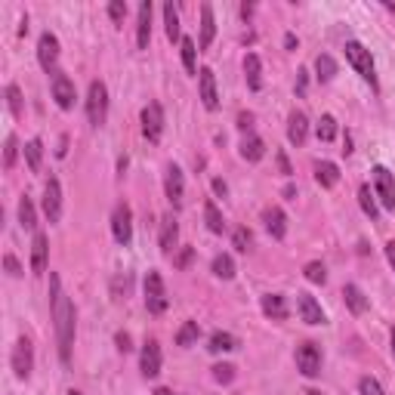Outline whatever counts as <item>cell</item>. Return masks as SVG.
<instances>
[{
    "label": "cell",
    "mask_w": 395,
    "mask_h": 395,
    "mask_svg": "<svg viewBox=\"0 0 395 395\" xmlns=\"http://www.w3.org/2000/svg\"><path fill=\"white\" fill-rule=\"evenodd\" d=\"M49 312H53V324H56L59 358H62V365H69L71 346H74V306H71V300L65 297L59 275H49Z\"/></svg>",
    "instance_id": "cell-1"
},
{
    "label": "cell",
    "mask_w": 395,
    "mask_h": 395,
    "mask_svg": "<svg viewBox=\"0 0 395 395\" xmlns=\"http://www.w3.org/2000/svg\"><path fill=\"white\" fill-rule=\"evenodd\" d=\"M346 59H349L352 69L361 74V81H367L377 90V69H374L371 49H365V44H358V40H349L346 44Z\"/></svg>",
    "instance_id": "cell-2"
},
{
    "label": "cell",
    "mask_w": 395,
    "mask_h": 395,
    "mask_svg": "<svg viewBox=\"0 0 395 395\" xmlns=\"http://www.w3.org/2000/svg\"><path fill=\"white\" fill-rule=\"evenodd\" d=\"M87 117L93 127H102L108 117V90L102 81H93L87 90Z\"/></svg>",
    "instance_id": "cell-3"
},
{
    "label": "cell",
    "mask_w": 395,
    "mask_h": 395,
    "mask_svg": "<svg viewBox=\"0 0 395 395\" xmlns=\"http://www.w3.org/2000/svg\"><path fill=\"white\" fill-rule=\"evenodd\" d=\"M167 290H164V278L161 272H148L146 275V309L151 315H164L167 312Z\"/></svg>",
    "instance_id": "cell-4"
},
{
    "label": "cell",
    "mask_w": 395,
    "mask_h": 395,
    "mask_svg": "<svg viewBox=\"0 0 395 395\" xmlns=\"http://www.w3.org/2000/svg\"><path fill=\"white\" fill-rule=\"evenodd\" d=\"M13 374L19 377V380H28L31 371H35V346H31L28 337H19L13 346Z\"/></svg>",
    "instance_id": "cell-5"
},
{
    "label": "cell",
    "mask_w": 395,
    "mask_h": 395,
    "mask_svg": "<svg viewBox=\"0 0 395 395\" xmlns=\"http://www.w3.org/2000/svg\"><path fill=\"white\" fill-rule=\"evenodd\" d=\"M297 371L309 380L322 374V349L315 343H300L297 346Z\"/></svg>",
    "instance_id": "cell-6"
},
{
    "label": "cell",
    "mask_w": 395,
    "mask_h": 395,
    "mask_svg": "<svg viewBox=\"0 0 395 395\" xmlns=\"http://www.w3.org/2000/svg\"><path fill=\"white\" fill-rule=\"evenodd\" d=\"M112 235L121 247H127L133 241V210L127 204H117L112 213Z\"/></svg>",
    "instance_id": "cell-7"
},
{
    "label": "cell",
    "mask_w": 395,
    "mask_h": 395,
    "mask_svg": "<svg viewBox=\"0 0 395 395\" xmlns=\"http://www.w3.org/2000/svg\"><path fill=\"white\" fill-rule=\"evenodd\" d=\"M371 173H374V189H377V195H380V204L386 210H395V176L389 173V167L377 164Z\"/></svg>",
    "instance_id": "cell-8"
},
{
    "label": "cell",
    "mask_w": 395,
    "mask_h": 395,
    "mask_svg": "<svg viewBox=\"0 0 395 395\" xmlns=\"http://www.w3.org/2000/svg\"><path fill=\"white\" fill-rule=\"evenodd\" d=\"M37 62L40 69H44L47 74H56V62H59V37L49 35V31H44L37 40Z\"/></svg>",
    "instance_id": "cell-9"
},
{
    "label": "cell",
    "mask_w": 395,
    "mask_h": 395,
    "mask_svg": "<svg viewBox=\"0 0 395 395\" xmlns=\"http://www.w3.org/2000/svg\"><path fill=\"white\" fill-rule=\"evenodd\" d=\"M142 133H146L148 142H161L164 133V108L158 102H148L142 108Z\"/></svg>",
    "instance_id": "cell-10"
},
{
    "label": "cell",
    "mask_w": 395,
    "mask_h": 395,
    "mask_svg": "<svg viewBox=\"0 0 395 395\" xmlns=\"http://www.w3.org/2000/svg\"><path fill=\"white\" fill-rule=\"evenodd\" d=\"M164 191H167V201L173 204V210H179V207H182V198H186V179H182V170H179L176 164L167 167Z\"/></svg>",
    "instance_id": "cell-11"
},
{
    "label": "cell",
    "mask_w": 395,
    "mask_h": 395,
    "mask_svg": "<svg viewBox=\"0 0 395 395\" xmlns=\"http://www.w3.org/2000/svg\"><path fill=\"white\" fill-rule=\"evenodd\" d=\"M44 213L49 223H59V216H62V186L56 176H49L44 186Z\"/></svg>",
    "instance_id": "cell-12"
},
{
    "label": "cell",
    "mask_w": 395,
    "mask_h": 395,
    "mask_svg": "<svg viewBox=\"0 0 395 395\" xmlns=\"http://www.w3.org/2000/svg\"><path fill=\"white\" fill-rule=\"evenodd\" d=\"M53 99H56V105L59 108H74V99H78V93H74V83L69 74H62V71H56L53 74Z\"/></svg>",
    "instance_id": "cell-13"
},
{
    "label": "cell",
    "mask_w": 395,
    "mask_h": 395,
    "mask_svg": "<svg viewBox=\"0 0 395 395\" xmlns=\"http://www.w3.org/2000/svg\"><path fill=\"white\" fill-rule=\"evenodd\" d=\"M139 371H142V377H148V380L161 374V346H158V340H148L146 346H142Z\"/></svg>",
    "instance_id": "cell-14"
},
{
    "label": "cell",
    "mask_w": 395,
    "mask_h": 395,
    "mask_svg": "<svg viewBox=\"0 0 395 395\" xmlns=\"http://www.w3.org/2000/svg\"><path fill=\"white\" fill-rule=\"evenodd\" d=\"M198 90H201V102H204L207 112H216L220 108V96H216V78L210 69L198 71Z\"/></svg>",
    "instance_id": "cell-15"
},
{
    "label": "cell",
    "mask_w": 395,
    "mask_h": 395,
    "mask_svg": "<svg viewBox=\"0 0 395 395\" xmlns=\"http://www.w3.org/2000/svg\"><path fill=\"white\" fill-rule=\"evenodd\" d=\"M263 223H266V232L272 235L275 241H281L284 235H288V213H284L281 207H266Z\"/></svg>",
    "instance_id": "cell-16"
},
{
    "label": "cell",
    "mask_w": 395,
    "mask_h": 395,
    "mask_svg": "<svg viewBox=\"0 0 395 395\" xmlns=\"http://www.w3.org/2000/svg\"><path fill=\"white\" fill-rule=\"evenodd\" d=\"M47 254H49V241L44 232H35V241H31V272L44 275L47 272Z\"/></svg>",
    "instance_id": "cell-17"
},
{
    "label": "cell",
    "mask_w": 395,
    "mask_h": 395,
    "mask_svg": "<svg viewBox=\"0 0 395 395\" xmlns=\"http://www.w3.org/2000/svg\"><path fill=\"white\" fill-rule=\"evenodd\" d=\"M297 309H300V318L306 324H324V312H322V306H318L315 297H309V293H297Z\"/></svg>",
    "instance_id": "cell-18"
},
{
    "label": "cell",
    "mask_w": 395,
    "mask_h": 395,
    "mask_svg": "<svg viewBox=\"0 0 395 395\" xmlns=\"http://www.w3.org/2000/svg\"><path fill=\"white\" fill-rule=\"evenodd\" d=\"M216 37V19H213V6L210 4H201V40H198V49H207Z\"/></svg>",
    "instance_id": "cell-19"
},
{
    "label": "cell",
    "mask_w": 395,
    "mask_h": 395,
    "mask_svg": "<svg viewBox=\"0 0 395 395\" xmlns=\"http://www.w3.org/2000/svg\"><path fill=\"white\" fill-rule=\"evenodd\" d=\"M309 136V117L302 114V112H293L290 114V121H288V139H290V146H302Z\"/></svg>",
    "instance_id": "cell-20"
},
{
    "label": "cell",
    "mask_w": 395,
    "mask_h": 395,
    "mask_svg": "<svg viewBox=\"0 0 395 395\" xmlns=\"http://www.w3.org/2000/svg\"><path fill=\"white\" fill-rule=\"evenodd\" d=\"M263 315L272 318V322H284L288 318V300L281 293H266L263 297Z\"/></svg>",
    "instance_id": "cell-21"
},
{
    "label": "cell",
    "mask_w": 395,
    "mask_h": 395,
    "mask_svg": "<svg viewBox=\"0 0 395 395\" xmlns=\"http://www.w3.org/2000/svg\"><path fill=\"white\" fill-rule=\"evenodd\" d=\"M148 40H151V4H139V25H136V47L139 49H148Z\"/></svg>",
    "instance_id": "cell-22"
},
{
    "label": "cell",
    "mask_w": 395,
    "mask_h": 395,
    "mask_svg": "<svg viewBox=\"0 0 395 395\" xmlns=\"http://www.w3.org/2000/svg\"><path fill=\"white\" fill-rule=\"evenodd\" d=\"M244 78H247L250 90H263V62H259L257 53L244 56Z\"/></svg>",
    "instance_id": "cell-23"
},
{
    "label": "cell",
    "mask_w": 395,
    "mask_h": 395,
    "mask_svg": "<svg viewBox=\"0 0 395 395\" xmlns=\"http://www.w3.org/2000/svg\"><path fill=\"white\" fill-rule=\"evenodd\" d=\"M176 241H179V223L173 216H164L161 220V254H173Z\"/></svg>",
    "instance_id": "cell-24"
},
{
    "label": "cell",
    "mask_w": 395,
    "mask_h": 395,
    "mask_svg": "<svg viewBox=\"0 0 395 395\" xmlns=\"http://www.w3.org/2000/svg\"><path fill=\"white\" fill-rule=\"evenodd\" d=\"M343 297H346V306H349L352 315H365L367 312V297H365V290H361L358 284H346V288H343Z\"/></svg>",
    "instance_id": "cell-25"
},
{
    "label": "cell",
    "mask_w": 395,
    "mask_h": 395,
    "mask_svg": "<svg viewBox=\"0 0 395 395\" xmlns=\"http://www.w3.org/2000/svg\"><path fill=\"white\" fill-rule=\"evenodd\" d=\"M266 155V142L257 136V133H247L244 139H241V158L244 161H259V158Z\"/></svg>",
    "instance_id": "cell-26"
},
{
    "label": "cell",
    "mask_w": 395,
    "mask_h": 395,
    "mask_svg": "<svg viewBox=\"0 0 395 395\" xmlns=\"http://www.w3.org/2000/svg\"><path fill=\"white\" fill-rule=\"evenodd\" d=\"M315 182L322 189H334L340 182V170H337V164H331V161H322V164H315Z\"/></svg>",
    "instance_id": "cell-27"
},
{
    "label": "cell",
    "mask_w": 395,
    "mask_h": 395,
    "mask_svg": "<svg viewBox=\"0 0 395 395\" xmlns=\"http://www.w3.org/2000/svg\"><path fill=\"white\" fill-rule=\"evenodd\" d=\"M207 349L213 352V355H220V352H232V349H238V337H235V334H225V331H216L213 337H210Z\"/></svg>",
    "instance_id": "cell-28"
},
{
    "label": "cell",
    "mask_w": 395,
    "mask_h": 395,
    "mask_svg": "<svg viewBox=\"0 0 395 395\" xmlns=\"http://www.w3.org/2000/svg\"><path fill=\"white\" fill-rule=\"evenodd\" d=\"M204 220H207V229L213 235H223L225 232V220L220 213V207L213 204V201H204Z\"/></svg>",
    "instance_id": "cell-29"
},
{
    "label": "cell",
    "mask_w": 395,
    "mask_h": 395,
    "mask_svg": "<svg viewBox=\"0 0 395 395\" xmlns=\"http://www.w3.org/2000/svg\"><path fill=\"white\" fill-rule=\"evenodd\" d=\"M315 71H318V81H322V83L337 78V62H334V56H327V53L318 56L315 59Z\"/></svg>",
    "instance_id": "cell-30"
},
{
    "label": "cell",
    "mask_w": 395,
    "mask_h": 395,
    "mask_svg": "<svg viewBox=\"0 0 395 395\" xmlns=\"http://www.w3.org/2000/svg\"><path fill=\"white\" fill-rule=\"evenodd\" d=\"M164 28H167V37L173 40H182L179 37V13H176V6L173 4H164Z\"/></svg>",
    "instance_id": "cell-31"
},
{
    "label": "cell",
    "mask_w": 395,
    "mask_h": 395,
    "mask_svg": "<svg viewBox=\"0 0 395 395\" xmlns=\"http://www.w3.org/2000/svg\"><path fill=\"white\" fill-rule=\"evenodd\" d=\"M213 275L216 278H223V281H229V278H235V259L229 257V254H220V257H213Z\"/></svg>",
    "instance_id": "cell-32"
},
{
    "label": "cell",
    "mask_w": 395,
    "mask_h": 395,
    "mask_svg": "<svg viewBox=\"0 0 395 395\" xmlns=\"http://www.w3.org/2000/svg\"><path fill=\"white\" fill-rule=\"evenodd\" d=\"M358 204H361V210H365V216H371V223L380 220V210H377V201L371 195V186H361L358 189Z\"/></svg>",
    "instance_id": "cell-33"
},
{
    "label": "cell",
    "mask_w": 395,
    "mask_h": 395,
    "mask_svg": "<svg viewBox=\"0 0 395 395\" xmlns=\"http://www.w3.org/2000/svg\"><path fill=\"white\" fill-rule=\"evenodd\" d=\"M25 161H28V170H40V161H44V142L40 139H31L25 146Z\"/></svg>",
    "instance_id": "cell-34"
},
{
    "label": "cell",
    "mask_w": 395,
    "mask_h": 395,
    "mask_svg": "<svg viewBox=\"0 0 395 395\" xmlns=\"http://www.w3.org/2000/svg\"><path fill=\"white\" fill-rule=\"evenodd\" d=\"M198 337H201L198 322H186L176 331V346H191V343H198Z\"/></svg>",
    "instance_id": "cell-35"
},
{
    "label": "cell",
    "mask_w": 395,
    "mask_h": 395,
    "mask_svg": "<svg viewBox=\"0 0 395 395\" xmlns=\"http://www.w3.org/2000/svg\"><path fill=\"white\" fill-rule=\"evenodd\" d=\"M179 49H182V65H186V71H189V74H198V65H195L198 47H195V40H191V37H182V40H179Z\"/></svg>",
    "instance_id": "cell-36"
},
{
    "label": "cell",
    "mask_w": 395,
    "mask_h": 395,
    "mask_svg": "<svg viewBox=\"0 0 395 395\" xmlns=\"http://www.w3.org/2000/svg\"><path fill=\"white\" fill-rule=\"evenodd\" d=\"M19 223H22V229L35 232L37 213H35V204H31V198H22V201H19Z\"/></svg>",
    "instance_id": "cell-37"
},
{
    "label": "cell",
    "mask_w": 395,
    "mask_h": 395,
    "mask_svg": "<svg viewBox=\"0 0 395 395\" xmlns=\"http://www.w3.org/2000/svg\"><path fill=\"white\" fill-rule=\"evenodd\" d=\"M315 133H318V139H322V142H331L334 136H337V121H334V114H322Z\"/></svg>",
    "instance_id": "cell-38"
},
{
    "label": "cell",
    "mask_w": 395,
    "mask_h": 395,
    "mask_svg": "<svg viewBox=\"0 0 395 395\" xmlns=\"http://www.w3.org/2000/svg\"><path fill=\"white\" fill-rule=\"evenodd\" d=\"M6 105H10V112H13V117H22V90L16 87V83H10V87H6Z\"/></svg>",
    "instance_id": "cell-39"
},
{
    "label": "cell",
    "mask_w": 395,
    "mask_h": 395,
    "mask_svg": "<svg viewBox=\"0 0 395 395\" xmlns=\"http://www.w3.org/2000/svg\"><path fill=\"white\" fill-rule=\"evenodd\" d=\"M16 155H19V139L13 136H6V148H4V170H13L16 167Z\"/></svg>",
    "instance_id": "cell-40"
},
{
    "label": "cell",
    "mask_w": 395,
    "mask_h": 395,
    "mask_svg": "<svg viewBox=\"0 0 395 395\" xmlns=\"http://www.w3.org/2000/svg\"><path fill=\"white\" fill-rule=\"evenodd\" d=\"M108 16H112V22L121 28L124 19H127V4H124V0H112V4H108Z\"/></svg>",
    "instance_id": "cell-41"
},
{
    "label": "cell",
    "mask_w": 395,
    "mask_h": 395,
    "mask_svg": "<svg viewBox=\"0 0 395 395\" xmlns=\"http://www.w3.org/2000/svg\"><path fill=\"white\" fill-rule=\"evenodd\" d=\"M232 247L235 250H241V254H247V247H250V232L241 225V229H235V235H232Z\"/></svg>",
    "instance_id": "cell-42"
},
{
    "label": "cell",
    "mask_w": 395,
    "mask_h": 395,
    "mask_svg": "<svg viewBox=\"0 0 395 395\" xmlns=\"http://www.w3.org/2000/svg\"><path fill=\"white\" fill-rule=\"evenodd\" d=\"M306 278L312 281V284H324L327 281V269L322 263H309L306 266Z\"/></svg>",
    "instance_id": "cell-43"
},
{
    "label": "cell",
    "mask_w": 395,
    "mask_h": 395,
    "mask_svg": "<svg viewBox=\"0 0 395 395\" xmlns=\"http://www.w3.org/2000/svg\"><path fill=\"white\" fill-rule=\"evenodd\" d=\"M358 392L361 395H383V386L374 380V377H361L358 380Z\"/></svg>",
    "instance_id": "cell-44"
},
{
    "label": "cell",
    "mask_w": 395,
    "mask_h": 395,
    "mask_svg": "<svg viewBox=\"0 0 395 395\" xmlns=\"http://www.w3.org/2000/svg\"><path fill=\"white\" fill-rule=\"evenodd\" d=\"M213 380L223 383V386L232 383V380H235V367H232V365H216V367H213Z\"/></svg>",
    "instance_id": "cell-45"
},
{
    "label": "cell",
    "mask_w": 395,
    "mask_h": 395,
    "mask_svg": "<svg viewBox=\"0 0 395 395\" xmlns=\"http://www.w3.org/2000/svg\"><path fill=\"white\" fill-rule=\"evenodd\" d=\"M4 266H6V272H10L13 278H19V275H22V266H19V259H16L13 254H6V257H4Z\"/></svg>",
    "instance_id": "cell-46"
},
{
    "label": "cell",
    "mask_w": 395,
    "mask_h": 395,
    "mask_svg": "<svg viewBox=\"0 0 395 395\" xmlns=\"http://www.w3.org/2000/svg\"><path fill=\"white\" fill-rule=\"evenodd\" d=\"M191 259H195V250H191V247H186V250H182L179 257L173 259V263H176V269H186V266L191 263Z\"/></svg>",
    "instance_id": "cell-47"
},
{
    "label": "cell",
    "mask_w": 395,
    "mask_h": 395,
    "mask_svg": "<svg viewBox=\"0 0 395 395\" xmlns=\"http://www.w3.org/2000/svg\"><path fill=\"white\" fill-rule=\"evenodd\" d=\"M114 343H117V349H121V352H130L133 349V340H130V334H117V337H114Z\"/></svg>",
    "instance_id": "cell-48"
},
{
    "label": "cell",
    "mask_w": 395,
    "mask_h": 395,
    "mask_svg": "<svg viewBox=\"0 0 395 395\" xmlns=\"http://www.w3.org/2000/svg\"><path fill=\"white\" fill-rule=\"evenodd\" d=\"M306 83H309V71L302 69V71H297V96L306 93Z\"/></svg>",
    "instance_id": "cell-49"
},
{
    "label": "cell",
    "mask_w": 395,
    "mask_h": 395,
    "mask_svg": "<svg viewBox=\"0 0 395 395\" xmlns=\"http://www.w3.org/2000/svg\"><path fill=\"white\" fill-rule=\"evenodd\" d=\"M278 170H281V176H290V164H288V155H284V151H278Z\"/></svg>",
    "instance_id": "cell-50"
},
{
    "label": "cell",
    "mask_w": 395,
    "mask_h": 395,
    "mask_svg": "<svg viewBox=\"0 0 395 395\" xmlns=\"http://www.w3.org/2000/svg\"><path fill=\"white\" fill-rule=\"evenodd\" d=\"M250 124H254V114L241 112V114H238V127H241V130H250Z\"/></svg>",
    "instance_id": "cell-51"
},
{
    "label": "cell",
    "mask_w": 395,
    "mask_h": 395,
    "mask_svg": "<svg viewBox=\"0 0 395 395\" xmlns=\"http://www.w3.org/2000/svg\"><path fill=\"white\" fill-rule=\"evenodd\" d=\"M213 191H216L220 198H225V195H229V186H225L223 179H213Z\"/></svg>",
    "instance_id": "cell-52"
},
{
    "label": "cell",
    "mask_w": 395,
    "mask_h": 395,
    "mask_svg": "<svg viewBox=\"0 0 395 395\" xmlns=\"http://www.w3.org/2000/svg\"><path fill=\"white\" fill-rule=\"evenodd\" d=\"M386 259H389V266H392V272H395V241H389V244H386Z\"/></svg>",
    "instance_id": "cell-53"
},
{
    "label": "cell",
    "mask_w": 395,
    "mask_h": 395,
    "mask_svg": "<svg viewBox=\"0 0 395 395\" xmlns=\"http://www.w3.org/2000/svg\"><path fill=\"white\" fill-rule=\"evenodd\" d=\"M65 151H69V136L59 139V148H56V158H65Z\"/></svg>",
    "instance_id": "cell-54"
},
{
    "label": "cell",
    "mask_w": 395,
    "mask_h": 395,
    "mask_svg": "<svg viewBox=\"0 0 395 395\" xmlns=\"http://www.w3.org/2000/svg\"><path fill=\"white\" fill-rule=\"evenodd\" d=\"M297 44H300V40L293 35H284V47H288V49H297Z\"/></svg>",
    "instance_id": "cell-55"
},
{
    "label": "cell",
    "mask_w": 395,
    "mask_h": 395,
    "mask_svg": "<svg viewBox=\"0 0 395 395\" xmlns=\"http://www.w3.org/2000/svg\"><path fill=\"white\" fill-rule=\"evenodd\" d=\"M250 13H254V4H241V16H244V19H247Z\"/></svg>",
    "instance_id": "cell-56"
},
{
    "label": "cell",
    "mask_w": 395,
    "mask_h": 395,
    "mask_svg": "<svg viewBox=\"0 0 395 395\" xmlns=\"http://www.w3.org/2000/svg\"><path fill=\"white\" fill-rule=\"evenodd\" d=\"M343 151H346V155H352V136L346 133V142H343Z\"/></svg>",
    "instance_id": "cell-57"
},
{
    "label": "cell",
    "mask_w": 395,
    "mask_h": 395,
    "mask_svg": "<svg viewBox=\"0 0 395 395\" xmlns=\"http://www.w3.org/2000/svg\"><path fill=\"white\" fill-rule=\"evenodd\" d=\"M284 198H297V189H293V186H284Z\"/></svg>",
    "instance_id": "cell-58"
},
{
    "label": "cell",
    "mask_w": 395,
    "mask_h": 395,
    "mask_svg": "<svg viewBox=\"0 0 395 395\" xmlns=\"http://www.w3.org/2000/svg\"><path fill=\"white\" fill-rule=\"evenodd\" d=\"M155 395H173V392L167 389V386H161V389H155Z\"/></svg>",
    "instance_id": "cell-59"
},
{
    "label": "cell",
    "mask_w": 395,
    "mask_h": 395,
    "mask_svg": "<svg viewBox=\"0 0 395 395\" xmlns=\"http://www.w3.org/2000/svg\"><path fill=\"white\" fill-rule=\"evenodd\" d=\"M386 10H389V13L395 16V4H392V0H386Z\"/></svg>",
    "instance_id": "cell-60"
},
{
    "label": "cell",
    "mask_w": 395,
    "mask_h": 395,
    "mask_svg": "<svg viewBox=\"0 0 395 395\" xmlns=\"http://www.w3.org/2000/svg\"><path fill=\"white\" fill-rule=\"evenodd\" d=\"M389 340H392V355H395V327H392V334H389Z\"/></svg>",
    "instance_id": "cell-61"
},
{
    "label": "cell",
    "mask_w": 395,
    "mask_h": 395,
    "mask_svg": "<svg viewBox=\"0 0 395 395\" xmlns=\"http://www.w3.org/2000/svg\"><path fill=\"white\" fill-rule=\"evenodd\" d=\"M306 395H322V392H315V389H309V392H306Z\"/></svg>",
    "instance_id": "cell-62"
},
{
    "label": "cell",
    "mask_w": 395,
    "mask_h": 395,
    "mask_svg": "<svg viewBox=\"0 0 395 395\" xmlns=\"http://www.w3.org/2000/svg\"><path fill=\"white\" fill-rule=\"evenodd\" d=\"M69 395H83V392H78V389H71V392H69Z\"/></svg>",
    "instance_id": "cell-63"
}]
</instances>
